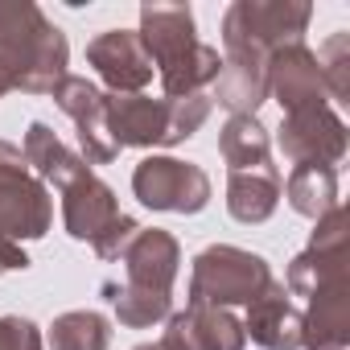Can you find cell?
I'll return each instance as SVG.
<instances>
[{
  "instance_id": "1",
  "label": "cell",
  "mask_w": 350,
  "mask_h": 350,
  "mask_svg": "<svg viewBox=\"0 0 350 350\" xmlns=\"http://www.w3.org/2000/svg\"><path fill=\"white\" fill-rule=\"evenodd\" d=\"M152 70L161 75L165 99L202 95L223 70V54L206 42H198L190 5H144L140 29H136Z\"/></svg>"
},
{
  "instance_id": "2",
  "label": "cell",
  "mask_w": 350,
  "mask_h": 350,
  "mask_svg": "<svg viewBox=\"0 0 350 350\" xmlns=\"http://www.w3.org/2000/svg\"><path fill=\"white\" fill-rule=\"evenodd\" d=\"M66 33L29 0H0V70L25 95H50L70 70Z\"/></svg>"
},
{
  "instance_id": "3",
  "label": "cell",
  "mask_w": 350,
  "mask_h": 350,
  "mask_svg": "<svg viewBox=\"0 0 350 350\" xmlns=\"http://www.w3.org/2000/svg\"><path fill=\"white\" fill-rule=\"evenodd\" d=\"M215 99L202 95H186V99H152V95H107V132L116 140V148H157V144H182L190 140L206 116H211Z\"/></svg>"
},
{
  "instance_id": "4",
  "label": "cell",
  "mask_w": 350,
  "mask_h": 350,
  "mask_svg": "<svg viewBox=\"0 0 350 350\" xmlns=\"http://www.w3.org/2000/svg\"><path fill=\"white\" fill-rule=\"evenodd\" d=\"M313 5L305 0H235L223 13V58L268 66L272 50L301 42Z\"/></svg>"
},
{
  "instance_id": "5",
  "label": "cell",
  "mask_w": 350,
  "mask_h": 350,
  "mask_svg": "<svg viewBox=\"0 0 350 350\" xmlns=\"http://www.w3.org/2000/svg\"><path fill=\"white\" fill-rule=\"evenodd\" d=\"M272 284V268L264 256L231 243H215L194 256L190 268V305H211V309H231V305H252L264 288Z\"/></svg>"
},
{
  "instance_id": "6",
  "label": "cell",
  "mask_w": 350,
  "mask_h": 350,
  "mask_svg": "<svg viewBox=\"0 0 350 350\" xmlns=\"http://www.w3.org/2000/svg\"><path fill=\"white\" fill-rule=\"evenodd\" d=\"M54 223V202L13 140H0V239H42Z\"/></svg>"
},
{
  "instance_id": "7",
  "label": "cell",
  "mask_w": 350,
  "mask_h": 350,
  "mask_svg": "<svg viewBox=\"0 0 350 350\" xmlns=\"http://www.w3.org/2000/svg\"><path fill=\"white\" fill-rule=\"evenodd\" d=\"M132 194L148 211H169V215H198L211 202V178L194 161L178 157H144L132 169Z\"/></svg>"
},
{
  "instance_id": "8",
  "label": "cell",
  "mask_w": 350,
  "mask_h": 350,
  "mask_svg": "<svg viewBox=\"0 0 350 350\" xmlns=\"http://www.w3.org/2000/svg\"><path fill=\"white\" fill-rule=\"evenodd\" d=\"M346 280V211L334 206L317 219L309 247L288 264L284 293L293 297H317L321 288H334Z\"/></svg>"
},
{
  "instance_id": "9",
  "label": "cell",
  "mask_w": 350,
  "mask_h": 350,
  "mask_svg": "<svg viewBox=\"0 0 350 350\" xmlns=\"http://www.w3.org/2000/svg\"><path fill=\"white\" fill-rule=\"evenodd\" d=\"M280 152L297 165H338L346 157V124L329 103L288 111L280 124Z\"/></svg>"
},
{
  "instance_id": "10",
  "label": "cell",
  "mask_w": 350,
  "mask_h": 350,
  "mask_svg": "<svg viewBox=\"0 0 350 350\" xmlns=\"http://www.w3.org/2000/svg\"><path fill=\"white\" fill-rule=\"evenodd\" d=\"M120 264H124L120 288L144 293V297H173V280H178V268H182V247L161 227H140L136 239L124 247Z\"/></svg>"
},
{
  "instance_id": "11",
  "label": "cell",
  "mask_w": 350,
  "mask_h": 350,
  "mask_svg": "<svg viewBox=\"0 0 350 350\" xmlns=\"http://www.w3.org/2000/svg\"><path fill=\"white\" fill-rule=\"evenodd\" d=\"M54 103L70 116V124H75V132H79V157L87 161V165H107V161H116V140H111V132H107V95L95 87V83H87V79H79V75H66L54 91Z\"/></svg>"
},
{
  "instance_id": "12",
  "label": "cell",
  "mask_w": 350,
  "mask_h": 350,
  "mask_svg": "<svg viewBox=\"0 0 350 350\" xmlns=\"http://www.w3.org/2000/svg\"><path fill=\"white\" fill-rule=\"evenodd\" d=\"M87 62L111 87V95H140L157 75L132 29H107V33L91 38L87 42Z\"/></svg>"
},
{
  "instance_id": "13",
  "label": "cell",
  "mask_w": 350,
  "mask_h": 350,
  "mask_svg": "<svg viewBox=\"0 0 350 350\" xmlns=\"http://www.w3.org/2000/svg\"><path fill=\"white\" fill-rule=\"evenodd\" d=\"M161 350H243L247 334L243 321L231 309L211 305H186V313H169Z\"/></svg>"
},
{
  "instance_id": "14",
  "label": "cell",
  "mask_w": 350,
  "mask_h": 350,
  "mask_svg": "<svg viewBox=\"0 0 350 350\" xmlns=\"http://www.w3.org/2000/svg\"><path fill=\"white\" fill-rule=\"evenodd\" d=\"M120 215L124 211L116 202V190L107 182H99L91 169H83L79 178H70L62 186V223H66V235L70 239L95 243Z\"/></svg>"
},
{
  "instance_id": "15",
  "label": "cell",
  "mask_w": 350,
  "mask_h": 350,
  "mask_svg": "<svg viewBox=\"0 0 350 350\" xmlns=\"http://www.w3.org/2000/svg\"><path fill=\"white\" fill-rule=\"evenodd\" d=\"M268 95L284 107V116L301 111V107H313V103H325L317 58L305 42H288V46L272 50V58H268Z\"/></svg>"
},
{
  "instance_id": "16",
  "label": "cell",
  "mask_w": 350,
  "mask_h": 350,
  "mask_svg": "<svg viewBox=\"0 0 350 350\" xmlns=\"http://www.w3.org/2000/svg\"><path fill=\"white\" fill-rule=\"evenodd\" d=\"M243 334L264 350H301V309L288 301L284 284H268L243 317Z\"/></svg>"
},
{
  "instance_id": "17",
  "label": "cell",
  "mask_w": 350,
  "mask_h": 350,
  "mask_svg": "<svg viewBox=\"0 0 350 350\" xmlns=\"http://www.w3.org/2000/svg\"><path fill=\"white\" fill-rule=\"evenodd\" d=\"M350 342V280L309 297L301 313V350H346Z\"/></svg>"
},
{
  "instance_id": "18",
  "label": "cell",
  "mask_w": 350,
  "mask_h": 350,
  "mask_svg": "<svg viewBox=\"0 0 350 350\" xmlns=\"http://www.w3.org/2000/svg\"><path fill=\"white\" fill-rule=\"evenodd\" d=\"M280 202V169L260 165V169H239L227 178V215L243 227L268 223Z\"/></svg>"
},
{
  "instance_id": "19",
  "label": "cell",
  "mask_w": 350,
  "mask_h": 350,
  "mask_svg": "<svg viewBox=\"0 0 350 350\" xmlns=\"http://www.w3.org/2000/svg\"><path fill=\"white\" fill-rule=\"evenodd\" d=\"M25 165L33 169V178H42V182H50V186H66L70 178H79L83 169H91L75 148H66L62 140H58V132L50 128V124H42V120H33L29 128H25Z\"/></svg>"
},
{
  "instance_id": "20",
  "label": "cell",
  "mask_w": 350,
  "mask_h": 350,
  "mask_svg": "<svg viewBox=\"0 0 350 350\" xmlns=\"http://www.w3.org/2000/svg\"><path fill=\"white\" fill-rule=\"evenodd\" d=\"M284 186V198H288V206L297 211V215H305V219H321V215H329L334 206H342L338 202V173L329 169V165H297L293 173H288V182H280Z\"/></svg>"
},
{
  "instance_id": "21",
  "label": "cell",
  "mask_w": 350,
  "mask_h": 350,
  "mask_svg": "<svg viewBox=\"0 0 350 350\" xmlns=\"http://www.w3.org/2000/svg\"><path fill=\"white\" fill-rule=\"evenodd\" d=\"M219 152L227 161L231 173L239 169H260L272 165V144H268V128L256 116H231L219 132Z\"/></svg>"
},
{
  "instance_id": "22",
  "label": "cell",
  "mask_w": 350,
  "mask_h": 350,
  "mask_svg": "<svg viewBox=\"0 0 350 350\" xmlns=\"http://www.w3.org/2000/svg\"><path fill=\"white\" fill-rule=\"evenodd\" d=\"M107 346H111V321L95 309L58 313L50 325V350H107Z\"/></svg>"
},
{
  "instance_id": "23",
  "label": "cell",
  "mask_w": 350,
  "mask_h": 350,
  "mask_svg": "<svg viewBox=\"0 0 350 350\" xmlns=\"http://www.w3.org/2000/svg\"><path fill=\"white\" fill-rule=\"evenodd\" d=\"M313 58H317V75H321L325 95L338 107H346L350 103V33H329Z\"/></svg>"
},
{
  "instance_id": "24",
  "label": "cell",
  "mask_w": 350,
  "mask_h": 350,
  "mask_svg": "<svg viewBox=\"0 0 350 350\" xmlns=\"http://www.w3.org/2000/svg\"><path fill=\"white\" fill-rule=\"evenodd\" d=\"M0 350H46V338L29 317L5 313L0 317Z\"/></svg>"
},
{
  "instance_id": "25",
  "label": "cell",
  "mask_w": 350,
  "mask_h": 350,
  "mask_svg": "<svg viewBox=\"0 0 350 350\" xmlns=\"http://www.w3.org/2000/svg\"><path fill=\"white\" fill-rule=\"evenodd\" d=\"M136 231H140V223H136L132 215H120V219H116V223H111V227L91 243V247H95V256H99V260H120V256H124V247L136 239Z\"/></svg>"
},
{
  "instance_id": "26",
  "label": "cell",
  "mask_w": 350,
  "mask_h": 350,
  "mask_svg": "<svg viewBox=\"0 0 350 350\" xmlns=\"http://www.w3.org/2000/svg\"><path fill=\"white\" fill-rule=\"evenodd\" d=\"M25 268H29V256L21 252V243L0 239V272H25Z\"/></svg>"
},
{
  "instance_id": "27",
  "label": "cell",
  "mask_w": 350,
  "mask_h": 350,
  "mask_svg": "<svg viewBox=\"0 0 350 350\" xmlns=\"http://www.w3.org/2000/svg\"><path fill=\"white\" fill-rule=\"evenodd\" d=\"M9 91H13V83H9V79H5V70H0V99H5V95H9Z\"/></svg>"
}]
</instances>
